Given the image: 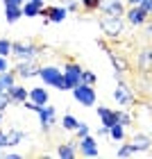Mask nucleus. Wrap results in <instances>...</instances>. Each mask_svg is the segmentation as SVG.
<instances>
[{
    "label": "nucleus",
    "mask_w": 152,
    "mask_h": 159,
    "mask_svg": "<svg viewBox=\"0 0 152 159\" xmlns=\"http://www.w3.org/2000/svg\"><path fill=\"white\" fill-rule=\"evenodd\" d=\"M79 82H82V68H79L77 64H66L61 84H59V91H73Z\"/></svg>",
    "instance_id": "1"
},
{
    "label": "nucleus",
    "mask_w": 152,
    "mask_h": 159,
    "mask_svg": "<svg viewBox=\"0 0 152 159\" xmlns=\"http://www.w3.org/2000/svg\"><path fill=\"white\" fill-rule=\"evenodd\" d=\"M73 96L79 105H84V107H91V105H96V89H93L91 84H84V82H79L75 89H73Z\"/></svg>",
    "instance_id": "2"
},
{
    "label": "nucleus",
    "mask_w": 152,
    "mask_h": 159,
    "mask_svg": "<svg viewBox=\"0 0 152 159\" xmlns=\"http://www.w3.org/2000/svg\"><path fill=\"white\" fill-rule=\"evenodd\" d=\"M39 77H41L48 86H55V89H59L61 77H64V70H59L57 66H43V68L39 70Z\"/></svg>",
    "instance_id": "3"
},
{
    "label": "nucleus",
    "mask_w": 152,
    "mask_h": 159,
    "mask_svg": "<svg viewBox=\"0 0 152 159\" xmlns=\"http://www.w3.org/2000/svg\"><path fill=\"white\" fill-rule=\"evenodd\" d=\"M102 32L105 34H109V37H120L123 34V20H120V16H107V18H102Z\"/></svg>",
    "instance_id": "4"
},
{
    "label": "nucleus",
    "mask_w": 152,
    "mask_h": 159,
    "mask_svg": "<svg viewBox=\"0 0 152 159\" xmlns=\"http://www.w3.org/2000/svg\"><path fill=\"white\" fill-rule=\"evenodd\" d=\"M11 55H16L18 59H34L39 55V48L32 43H11Z\"/></svg>",
    "instance_id": "5"
},
{
    "label": "nucleus",
    "mask_w": 152,
    "mask_h": 159,
    "mask_svg": "<svg viewBox=\"0 0 152 159\" xmlns=\"http://www.w3.org/2000/svg\"><path fill=\"white\" fill-rule=\"evenodd\" d=\"M66 14H68L66 7H43L41 9V16H46L50 23H61L66 18Z\"/></svg>",
    "instance_id": "6"
},
{
    "label": "nucleus",
    "mask_w": 152,
    "mask_h": 159,
    "mask_svg": "<svg viewBox=\"0 0 152 159\" xmlns=\"http://www.w3.org/2000/svg\"><path fill=\"white\" fill-rule=\"evenodd\" d=\"M148 16H150V14L143 9L141 5H132V9L127 11V20H129L132 25H143V23L148 20Z\"/></svg>",
    "instance_id": "7"
},
{
    "label": "nucleus",
    "mask_w": 152,
    "mask_h": 159,
    "mask_svg": "<svg viewBox=\"0 0 152 159\" xmlns=\"http://www.w3.org/2000/svg\"><path fill=\"white\" fill-rule=\"evenodd\" d=\"M79 152L84 157H98V146H96V139L93 136H82L79 139Z\"/></svg>",
    "instance_id": "8"
},
{
    "label": "nucleus",
    "mask_w": 152,
    "mask_h": 159,
    "mask_svg": "<svg viewBox=\"0 0 152 159\" xmlns=\"http://www.w3.org/2000/svg\"><path fill=\"white\" fill-rule=\"evenodd\" d=\"M98 116H100V120H102V125H107V127H114L116 125V123H118V114H116V111H111L109 109V107H98Z\"/></svg>",
    "instance_id": "9"
},
{
    "label": "nucleus",
    "mask_w": 152,
    "mask_h": 159,
    "mask_svg": "<svg viewBox=\"0 0 152 159\" xmlns=\"http://www.w3.org/2000/svg\"><path fill=\"white\" fill-rule=\"evenodd\" d=\"M55 118H57L55 116V107H50V105L46 107V105H43L39 109V120H41V127L43 129H48L50 125H55Z\"/></svg>",
    "instance_id": "10"
},
{
    "label": "nucleus",
    "mask_w": 152,
    "mask_h": 159,
    "mask_svg": "<svg viewBox=\"0 0 152 159\" xmlns=\"http://www.w3.org/2000/svg\"><path fill=\"white\" fill-rule=\"evenodd\" d=\"M18 75L20 77H34V75H39V66H37V64H32V59H23V61H20L18 64Z\"/></svg>",
    "instance_id": "11"
},
{
    "label": "nucleus",
    "mask_w": 152,
    "mask_h": 159,
    "mask_svg": "<svg viewBox=\"0 0 152 159\" xmlns=\"http://www.w3.org/2000/svg\"><path fill=\"white\" fill-rule=\"evenodd\" d=\"M102 11L107 16H120L125 11V7H123L120 0H102Z\"/></svg>",
    "instance_id": "12"
},
{
    "label": "nucleus",
    "mask_w": 152,
    "mask_h": 159,
    "mask_svg": "<svg viewBox=\"0 0 152 159\" xmlns=\"http://www.w3.org/2000/svg\"><path fill=\"white\" fill-rule=\"evenodd\" d=\"M41 9H43V0H25L23 5V16H41Z\"/></svg>",
    "instance_id": "13"
},
{
    "label": "nucleus",
    "mask_w": 152,
    "mask_h": 159,
    "mask_svg": "<svg viewBox=\"0 0 152 159\" xmlns=\"http://www.w3.org/2000/svg\"><path fill=\"white\" fill-rule=\"evenodd\" d=\"M132 146L136 148V152H143V150H150L152 139H150L148 134H134L132 136Z\"/></svg>",
    "instance_id": "14"
},
{
    "label": "nucleus",
    "mask_w": 152,
    "mask_h": 159,
    "mask_svg": "<svg viewBox=\"0 0 152 159\" xmlns=\"http://www.w3.org/2000/svg\"><path fill=\"white\" fill-rule=\"evenodd\" d=\"M11 96V102H25L27 100V96H30V91L27 89H23V86H18V84H14L9 91H7Z\"/></svg>",
    "instance_id": "15"
},
{
    "label": "nucleus",
    "mask_w": 152,
    "mask_h": 159,
    "mask_svg": "<svg viewBox=\"0 0 152 159\" xmlns=\"http://www.w3.org/2000/svg\"><path fill=\"white\" fill-rule=\"evenodd\" d=\"M114 98H116V102H118V105H129V102H132V93H129V89L125 84H120L118 89L114 91Z\"/></svg>",
    "instance_id": "16"
},
{
    "label": "nucleus",
    "mask_w": 152,
    "mask_h": 159,
    "mask_svg": "<svg viewBox=\"0 0 152 159\" xmlns=\"http://www.w3.org/2000/svg\"><path fill=\"white\" fill-rule=\"evenodd\" d=\"M30 100L37 105H48V91L41 86H34V89H30Z\"/></svg>",
    "instance_id": "17"
},
{
    "label": "nucleus",
    "mask_w": 152,
    "mask_h": 159,
    "mask_svg": "<svg viewBox=\"0 0 152 159\" xmlns=\"http://www.w3.org/2000/svg\"><path fill=\"white\" fill-rule=\"evenodd\" d=\"M5 16H7V23H16V20L23 16V7H16V5H5Z\"/></svg>",
    "instance_id": "18"
},
{
    "label": "nucleus",
    "mask_w": 152,
    "mask_h": 159,
    "mask_svg": "<svg viewBox=\"0 0 152 159\" xmlns=\"http://www.w3.org/2000/svg\"><path fill=\"white\" fill-rule=\"evenodd\" d=\"M57 155H59L61 159H73L77 155V148H75V143L73 141H68V143H61L59 150H57Z\"/></svg>",
    "instance_id": "19"
},
{
    "label": "nucleus",
    "mask_w": 152,
    "mask_h": 159,
    "mask_svg": "<svg viewBox=\"0 0 152 159\" xmlns=\"http://www.w3.org/2000/svg\"><path fill=\"white\" fill-rule=\"evenodd\" d=\"M7 139H9V148H14V146H18V143L25 139V134L18 132V129H11V132H7Z\"/></svg>",
    "instance_id": "20"
},
{
    "label": "nucleus",
    "mask_w": 152,
    "mask_h": 159,
    "mask_svg": "<svg viewBox=\"0 0 152 159\" xmlns=\"http://www.w3.org/2000/svg\"><path fill=\"white\" fill-rule=\"evenodd\" d=\"M109 136H111L114 141H123V139H125V127H123V123H116V125L111 127Z\"/></svg>",
    "instance_id": "21"
},
{
    "label": "nucleus",
    "mask_w": 152,
    "mask_h": 159,
    "mask_svg": "<svg viewBox=\"0 0 152 159\" xmlns=\"http://www.w3.org/2000/svg\"><path fill=\"white\" fill-rule=\"evenodd\" d=\"M0 84H2L5 91H9L14 86V73H9V70H5V73H0Z\"/></svg>",
    "instance_id": "22"
},
{
    "label": "nucleus",
    "mask_w": 152,
    "mask_h": 159,
    "mask_svg": "<svg viewBox=\"0 0 152 159\" xmlns=\"http://www.w3.org/2000/svg\"><path fill=\"white\" fill-rule=\"evenodd\" d=\"M61 125H64V129H70V132H75L77 125H79V120H77L75 116H70V114H66V116H64V120H61Z\"/></svg>",
    "instance_id": "23"
},
{
    "label": "nucleus",
    "mask_w": 152,
    "mask_h": 159,
    "mask_svg": "<svg viewBox=\"0 0 152 159\" xmlns=\"http://www.w3.org/2000/svg\"><path fill=\"white\" fill-rule=\"evenodd\" d=\"M116 155L118 157H132V155H136V148L132 146V143H125V146H120L118 150H116Z\"/></svg>",
    "instance_id": "24"
},
{
    "label": "nucleus",
    "mask_w": 152,
    "mask_h": 159,
    "mask_svg": "<svg viewBox=\"0 0 152 159\" xmlns=\"http://www.w3.org/2000/svg\"><path fill=\"white\" fill-rule=\"evenodd\" d=\"M109 57H111V61H114V68H116V73H120V70H127V61H125V59L116 57L114 52H109Z\"/></svg>",
    "instance_id": "25"
},
{
    "label": "nucleus",
    "mask_w": 152,
    "mask_h": 159,
    "mask_svg": "<svg viewBox=\"0 0 152 159\" xmlns=\"http://www.w3.org/2000/svg\"><path fill=\"white\" fill-rule=\"evenodd\" d=\"M79 2H82V7L89 9V11H96V9L102 7V0H79Z\"/></svg>",
    "instance_id": "26"
},
{
    "label": "nucleus",
    "mask_w": 152,
    "mask_h": 159,
    "mask_svg": "<svg viewBox=\"0 0 152 159\" xmlns=\"http://www.w3.org/2000/svg\"><path fill=\"white\" fill-rule=\"evenodd\" d=\"M9 105H11V96L7 91H2V93H0V111H5Z\"/></svg>",
    "instance_id": "27"
},
{
    "label": "nucleus",
    "mask_w": 152,
    "mask_h": 159,
    "mask_svg": "<svg viewBox=\"0 0 152 159\" xmlns=\"http://www.w3.org/2000/svg\"><path fill=\"white\" fill-rule=\"evenodd\" d=\"M9 52H11V43L7 41V39H0V55H2V57H7Z\"/></svg>",
    "instance_id": "28"
},
{
    "label": "nucleus",
    "mask_w": 152,
    "mask_h": 159,
    "mask_svg": "<svg viewBox=\"0 0 152 159\" xmlns=\"http://www.w3.org/2000/svg\"><path fill=\"white\" fill-rule=\"evenodd\" d=\"M82 82H84V84H91V86H93V84H96V75H93L91 70H82Z\"/></svg>",
    "instance_id": "29"
},
{
    "label": "nucleus",
    "mask_w": 152,
    "mask_h": 159,
    "mask_svg": "<svg viewBox=\"0 0 152 159\" xmlns=\"http://www.w3.org/2000/svg\"><path fill=\"white\" fill-rule=\"evenodd\" d=\"M75 132H77V136H79V139H82V136H86V134H89V125H86V123H79Z\"/></svg>",
    "instance_id": "30"
},
{
    "label": "nucleus",
    "mask_w": 152,
    "mask_h": 159,
    "mask_svg": "<svg viewBox=\"0 0 152 159\" xmlns=\"http://www.w3.org/2000/svg\"><path fill=\"white\" fill-rule=\"evenodd\" d=\"M116 114H118V123H123V125H129V120H132V118H129L125 111H116Z\"/></svg>",
    "instance_id": "31"
},
{
    "label": "nucleus",
    "mask_w": 152,
    "mask_h": 159,
    "mask_svg": "<svg viewBox=\"0 0 152 159\" xmlns=\"http://www.w3.org/2000/svg\"><path fill=\"white\" fill-rule=\"evenodd\" d=\"M9 146V139H7V132H0V148Z\"/></svg>",
    "instance_id": "32"
},
{
    "label": "nucleus",
    "mask_w": 152,
    "mask_h": 159,
    "mask_svg": "<svg viewBox=\"0 0 152 159\" xmlns=\"http://www.w3.org/2000/svg\"><path fill=\"white\" fill-rule=\"evenodd\" d=\"M141 7H143V9H145L148 14H152V0H143V2H141Z\"/></svg>",
    "instance_id": "33"
},
{
    "label": "nucleus",
    "mask_w": 152,
    "mask_h": 159,
    "mask_svg": "<svg viewBox=\"0 0 152 159\" xmlns=\"http://www.w3.org/2000/svg\"><path fill=\"white\" fill-rule=\"evenodd\" d=\"M5 5H16V7H23L25 0H5Z\"/></svg>",
    "instance_id": "34"
},
{
    "label": "nucleus",
    "mask_w": 152,
    "mask_h": 159,
    "mask_svg": "<svg viewBox=\"0 0 152 159\" xmlns=\"http://www.w3.org/2000/svg\"><path fill=\"white\" fill-rule=\"evenodd\" d=\"M7 68H9V66H7V59H5L2 55H0V73H5Z\"/></svg>",
    "instance_id": "35"
},
{
    "label": "nucleus",
    "mask_w": 152,
    "mask_h": 159,
    "mask_svg": "<svg viewBox=\"0 0 152 159\" xmlns=\"http://www.w3.org/2000/svg\"><path fill=\"white\" fill-rule=\"evenodd\" d=\"M66 9H68V11H75V9H77V2H73V0H68V2H66Z\"/></svg>",
    "instance_id": "36"
},
{
    "label": "nucleus",
    "mask_w": 152,
    "mask_h": 159,
    "mask_svg": "<svg viewBox=\"0 0 152 159\" xmlns=\"http://www.w3.org/2000/svg\"><path fill=\"white\" fill-rule=\"evenodd\" d=\"M143 0H129V5H141Z\"/></svg>",
    "instance_id": "37"
},
{
    "label": "nucleus",
    "mask_w": 152,
    "mask_h": 159,
    "mask_svg": "<svg viewBox=\"0 0 152 159\" xmlns=\"http://www.w3.org/2000/svg\"><path fill=\"white\" fill-rule=\"evenodd\" d=\"M2 91H5V89H2V84H0V93H2Z\"/></svg>",
    "instance_id": "38"
},
{
    "label": "nucleus",
    "mask_w": 152,
    "mask_h": 159,
    "mask_svg": "<svg viewBox=\"0 0 152 159\" xmlns=\"http://www.w3.org/2000/svg\"><path fill=\"white\" fill-rule=\"evenodd\" d=\"M0 120H2V111H0Z\"/></svg>",
    "instance_id": "39"
},
{
    "label": "nucleus",
    "mask_w": 152,
    "mask_h": 159,
    "mask_svg": "<svg viewBox=\"0 0 152 159\" xmlns=\"http://www.w3.org/2000/svg\"><path fill=\"white\" fill-rule=\"evenodd\" d=\"M150 59H152V52H150Z\"/></svg>",
    "instance_id": "40"
}]
</instances>
